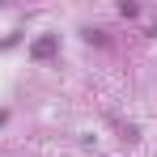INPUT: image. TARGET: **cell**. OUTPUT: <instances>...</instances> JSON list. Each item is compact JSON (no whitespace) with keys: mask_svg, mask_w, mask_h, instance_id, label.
Returning <instances> with one entry per match:
<instances>
[{"mask_svg":"<svg viewBox=\"0 0 157 157\" xmlns=\"http://www.w3.org/2000/svg\"><path fill=\"white\" fill-rule=\"evenodd\" d=\"M51 51H55V38H38V43H34V51H30V55H34V59H47Z\"/></svg>","mask_w":157,"mask_h":157,"instance_id":"1","label":"cell"}]
</instances>
